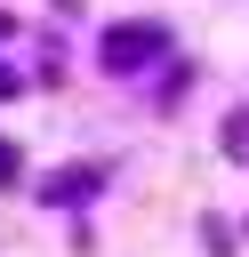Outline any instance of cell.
Instances as JSON below:
<instances>
[{
  "label": "cell",
  "mask_w": 249,
  "mask_h": 257,
  "mask_svg": "<svg viewBox=\"0 0 249 257\" xmlns=\"http://www.w3.org/2000/svg\"><path fill=\"white\" fill-rule=\"evenodd\" d=\"M88 193H96V169H56V177H48V201H64V209L88 201Z\"/></svg>",
  "instance_id": "obj_2"
},
{
  "label": "cell",
  "mask_w": 249,
  "mask_h": 257,
  "mask_svg": "<svg viewBox=\"0 0 249 257\" xmlns=\"http://www.w3.org/2000/svg\"><path fill=\"white\" fill-rule=\"evenodd\" d=\"M8 177H16V145H0V185H8Z\"/></svg>",
  "instance_id": "obj_3"
},
{
  "label": "cell",
  "mask_w": 249,
  "mask_h": 257,
  "mask_svg": "<svg viewBox=\"0 0 249 257\" xmlns=\"http://www.w3.org/2000/svg\"><path fill=\"white\" fill-rule=\"evenodd\" d=\"M16 88H24V80H16V72H0V96H16Z\"/></svg>",
  "instance_id": "obj_4"
},
{
  "label": "cell",
  "mask_w": 249,
  "mask_h": 257,
  "mask_svg": "<svg viewBox=\"0 0 249 257\" xmlns=\"http://www.w3.org/2000/svg\"><path fill=\"white\" fill-rule=\"evenodd\" d=\"M161 48V24H120V32H104V64L112 72H137V56H153Z\"/></svg>",
  "instance_id": "obj_1"
}]
</instances>
